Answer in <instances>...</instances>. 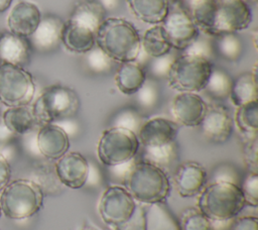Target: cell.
Masks as SVG:
<instances>
[{
  "label": "cell",
  "instance_id": "3957f363",
  "mask_svg": "<svg viewBox=\"0 0 258 230\" xmlns=\"http://www.w3.org/2000/svg\"><path fill=\"white\" fill-rule=\"evenodd\" d=\"M246 206L239 185L213 181L199 194L197 208L212 222H224L237 217Z\"/></svg>",
  "mask_w": 258,
  "mask_h": 230
},
{
  "label": "cell",
  "instance_id": "5bb4252c",
  "mask_svg": "<svg viewBox=\"0 0 258 230\" xmlns=\"http://www.w3.org/2000/svg\"><path fill=\"white\" fill-rule=\"evenodd\" d=\"M89 162L87 158L77 151L63 154L55 160L54 174L58 182L72 190L85 186L89 177Z\"/></svg>",
  "mask_w": 258,
  "mask_h": 230
},
{
  "label": "cell",
  "instance_id": "9a60e30c",
  "mask_svg": "<svg viewBox=\"0 0 258 230\" xmlns=\"http://www.w3.org/2000/svg\"><path fill=\"white\" fill-rule=\"evenodd\" d=\"M208 104L198 93H178L171 102V115L178 125L199 127Z\"/></svg>",
  "mask_w": 258,
  "mask_h": 230
},
{
  "label": "cell",
  "instance_id": "7402d4cb",
  "mask_svg": "<svg viewBox=\"0 0 258 230\" xmlns=\"http://www.w3.org/2000/svg\"><path fill=\"white\" fill-rule=\"evenodd\" d=\"M60 42L69 51L85 54L96 45L95 33L68 20L63 24Z\"/></svg>",
  "mask_w": 258,
  "mask_h": 230
},
{
  "label": "cell",
  "instance_id": "74e56055",
  "mask_svg": "<svg viewBox=\"0 0 258 230\" xmlns=\"http://www.w3.org/2000/svg\"><path fill=\"white\" fill-rule=\"evenodd\" d=\"M246 206H258V172H248L241 186Z\"/></svg>",
  "mask_w": 258,
  "mask_h": 230
},
{
  "label": "cell",
  "instance_id": "e0dca14e",
  "mask_svg": "<svg viewBox=\"0 0 258 230\" xmlns=\"http://www.w3.org/2000/svg\"><path fill=\"white\" fill-rule=\"evenodd\" d=\"M208 181L206 168L199 162L186 161L176 166L173 182L178 195L182 198L198 196Z\"/></svg>",
  "mask_w": 258,
  "mask_h": 230
},
{
  "label": "cell",
  "instance_id": "4316f807",
  "mask_svg": "<svg viewBox=\"0 0 258 230\" xmlns=\"http://www.w3.org/2000/svg\"><path fill=\"white\" fill-rule=\"evenodd\" d=\"M215 55L227 62H237L243 54L244 43L236 33H223L213 36Z\"/></svg>",
  "mask_w": 258,
  "mask_h": 230
},
{
  "label": "cell",
  "instance_id": "1f68e13d",
  "mask_svg": "<svg viewBox=\"0 0 258 230\" xmlns=\"http://www.w3.org/2000/svg\"><path fill=\"white\" fill-rule=\"evenodd\" d=\"M177 142L157 148H142V160L153 163L163 169L171 165L177 158Z\"/></svg>",
  "mask_w": 258,
  "mask_h": 230
},
{
  "label": "cell",
  "instance_id": "8d00e7d4",
  "mask_svg": "<svg viewBox=\"0 0 258 230\" xmlns=\"http://www.w3.org/2000/svg\"><path fill=\"white\" fill-rule=\"evenodd\" d=\"M177 55L169 51L163 55L157 58H151L148 62V71L153 79H160L167 77V74L171 68L172 63Z\"/></svg>",
  "mask_w": 258,
  "mask_h": 230
},
{
  "label": "cell",
  "instance_id": "8fae6325",
  "mask_svg": "<svg viewBox=\"0 0 258 230\" xmlns=\"http://www.w3.org/2000/svg\"><path fill=\"white\" fill-rule=\"evenodd\" d=\"M252 20V12L244 0H216L214 15L208 33L211 36L234 33L246 29Z\"/></svg>",
  "mask_w": 258,
  "mask_h": 230
},
{
  "label": "cell",
  "instance_id": "5b68a950",
  "mask_svg": "<svg viewBox=\"0 0 258 230\" xmlns=\"http://www.w3.org/2000/svg\"><path fill=\"white\" fill-rule=\"evenodd\" d=\"M44 193L39 184L27 179L10 181L0 195L1 212L11 220L32 217L43 206Z\"/></svg>",
  "mask_w": 258,
  "mask_h": 230
},
{
  "label": "cell",
  "instance_id": "d4e9b609",
  "mask_svg": "<svg viewBox=\"0 0 258 230\" xmlns=\"http://www.w3.org/2000/svg\"><path fill=\"white\" fill-rule=\"evenodd\" d=\"M229 98L236 107L258 100L256 65L253 71L245 72L233 79Z\"/></svg>",
  "mask_w": 258,
  "mask_h": 230
},
{
  "label": "cell",
  "instance_id": "f6af8a7d",
  "mask_svg": "<svg viewBox=\"0 0 258 230\" xmlns=\"http://www.w3.org/2000/svg\"><path fill=\"white\" fill-rule=\"evenodd\" d=\"M13 0H0V13H3L5 10H7Z\"/></svg>",
  "mask_w": 258,
  "mask_h": 230
},
{
  "label": "cell",
  "instance_id": "60d3db41",
  "mask_svg": "<svg viewBox=\"0 0 258 230\" xmlns=\"http://www.w3.org/2000/svg\"><path fill=\"white\" fill-rule=\"evenodd\" d=\"M157 93V87L154 83V79H146L136 95L142 105L151 106L156 102Z\"/></svg>",
  "mask_w": 258,
  "mask_h": 230
},
{
  "label": "cell",
  "instance_id": "83f0119b",
  "mask_svg": "<svg viewBox=\"0 0 258 230\" xmlns=\"http://www.w3.org/2000/svg\"><path fill=\"white\" fill-rule=\"evenodd\" d=\"M171 49V45L160 24L152 25L144 32L141 38V50H143L149 59L168 53Z\"/></svg>",
  "mask_w": 258,
  "mask_h": 230
},
{
  "label": "cell",
  "instance_id": "603a6c76",
  "mask_svg": "<svg viewBox=\"0 0 258 230\" xmlns=\"http://www.w3.org/2000/svg\"><path fill=\"white\" fill-rule=\"evenodd\" d=\"M105 9L96 0H82L74 6L69 20L96 33L105 20Z\"/></svg>",
  "mask_w": 258,
  "mask_h": 230
},
{
  "label": "cell",
  "instance_id": "2e32d148",
  "mask_svg": "<svg viewBox=\"0 0 258 230\" xmlns=\"http://www.w3.org/2000/svg\"><path fill=\"white\" fill-rule=\"evenodd\" d=\"M36 146L43 157L55 161L69 151L70 137L66 129L56 123L45 124L39 126Z\"/></svg>",
  "mask_w": 258,
  "mask_h": 230
},
{
  "label": "cell",
  "instance_id": "7dc6e473",
  "mask_svg": "<svg viewBox=\"0 0 258 230\" xmlns=\"http://www.w3.org/2000/svg\"><path fill=\"white\" fill-rule=\"evenodd\" d=\"M179 2H181L186 8H187V10H188V6L190 5V3L192 2V0H178Z\"/></svg>",
  "mask_w": 258,
  "mask_h": 230
},
{
  "label": "cell",
  "instance_id": "8992f818",
  "mask_svg": "<svg viewBox=\"0 0 258 230\" xmlns=\"http://www.w3.org/2000/svg\"><path fill=\"white\" fill-rule=\"evenodd\" d=\"M214 65L211 61L181 53L171 65L166 80L168 86L178 93H199L204 90Z\"/></svg>",
  "mask_w": 258,
  "mask_h": 230
},
{
  "label": "cell",
  "instance_id": "bcb514c9",
  "mask_svg": "<svg viewBox=\"0 0 258 230\" xmlns=\"http://www.w3.org/2000/svg\"><path fill=\"white\" fill-rule=\"evenodd\" d=\"M79 230H99V229L90 225V224H84Z\"/></svg>",
  "mask_w": 258,
  "mask_h": 230
},
{
  "label": "cell",
  "instance_id": "52a82bcc",
  "mask_svg": "<svg viewBox=\"0 0 258 230\" xmlns=\"http://www.w3.org/2000/svg\"><path fill=\"white\" fill-rule=\"evenodd\" d=\"M140 148L137 134L127 128L111 126L105 129L97 144L100 162L107 166L125 164L135 158Z\"/></svg>",
  "mask_w": 258,
  "mask_h": 230
},
{
  "label": "cell",
  "instance_id": "681fc988",
  "mask_svg": "<svg viewBox=\"0 0 258 230\" xmlns=\"http://www.w3.org/2000/svg\"><path fill=\"white\" fill-rule=\"evenodd\" d=\"M1 214H2V212H1V207H0V217H1Z\"/></svg>",
  "mask_w": 258,
  "mask_h": 230
},
{
  "label": "cell",
  "instance_id": "ba28073f",
  "mask_svg": "<svg viewBox=\"0 0 258 230\" xmlns=\"http://www.w3.org/2000/svg\"><path fill=\"white\" fill-rule=\"evenodd\" d=\"M32 75L23 67L8 63L0 65V103L6 107L29 105L35 95Z\"/></svg>",
  "mask_w": 258,
  "mask_h": 230
},
{
  "label": "cell",
  "instance_id": "30bf717a",
  "mask_svg": "<svg viewBox=\"0 0 258 230\" xmlns=\"http://www.w3.org/2000/svg\"><path fill=\"white\" fill-rule=\"evenodd\" d=\"M138 203L133 199L124 186L111 185L102 193L98 212L101 220L110 228L118 227L131 219Z\"/></svg>",
  "mask_w": 258,
  "mask_h": 230
},
{
  "label": "cell",
  "instance_id": "ee69618b",
  "mask_svg": "<svg viewBox=\"0 0 258 230\" xmlns=\"http://www.w3.org/2000/svg\"><path fill=\"white\" fill-rule=\"evenodd\" d=\"M105 9V11L116 10L121 3V0H96Z\"/></svg>",
  "mask_w": 258,
  "mask_h": 230
},
{
  "label": "cell",
  "instance_id": "484cf974",
  "mask_svg": "<svg viewBox=\"0 0 258 230\" xmlns=\"http://www.w3.org/2000/svg\"><path fill=\"white\" fill-rule=\"evenodd\" d=\"M2 121L9 132L20 135L28 133L37 125L29 105L8 107L2 114Z\"/></svg>",
  "mask_w": 258,
  "mask_h": 230
},
{
  "label": "cell",
  "instance_id": "6da1fadb",
  "mask_svg": "<svg viewBox=\"0 0 258 230\" xmlns=\"http://www.w3.org/2000/svg\"><path fill=\"white\" fill-rule=\"evenodd\" d=\"M96 45L117 63L136 61L141 51V37L128 20L108 17L95 33Z\"/></svg>",
  "mask_w": 258,
  "mask_h": 230
},
{
  "label": "cell",
  "instance_id": "7c38bea8",
  "mask_svg": "<svg viewBox=\"0 0 258 230\" xmlns=\"http://www.w3.org/2000/svg\"><path fill=\"white\" fill-rule=\"evenodd\" d=\"M199 127L209 141L222 144L227 142L233 133L234 119L227 106L221 102H215L208 104Z\"/></svg>",
  "mask_w": 258,
  "mask_h": 230
},
{
  "label": "cell",
  "instance_id": "cb8c5ba5",
  "mask_svg": "<svg viewBox=\"0 0 258 230\" xmlns=\"http://www.w3.org/2000/svg\"><path fill=\"white\" fill-rule=\"evenodd\" d=\"M132 14L144 23L160 24L165 17L169 0H126Z\"/></svg>",
  "mask_w": 258,
  "mask_h": 230
},
{
  "label": "cell",
  "instance_id": "277c9868",
  "mask_svg": "<svg viewBox=\"0 0 258 230\" xmlns=\"http://www.w3.org/2000/svg\"><path fill=\"white\" fill-rule=\"evenodd\" d=\"M81 106L76 91L63 85L46 87L31 105L37 126L74 118Z\"/></svg>",
  "mask_w": 258,
  "mask_h": 230
},
{
  "label": "cell",
  "instance_id": "d6a6232c",
  "mask_svg": "<svg viewBox=\"0 0 258 230\" xmlns=\"http://www.w3.org/2000/svg\"><path fill=\"white\" fill-rule=\"evenodd\" d=\"M177 223L180 230H215L213 222L197 207L182 211Z\"/></svg>",
  "mask_w": 258,
  "mask_h": 230
},
{
  "label": "cell",
  "instance_id": "f546056e",
  "mask_svg": "<svg viewBox=\"0 0 258 230\" xmlns=\"http://www.w3.org/2000/svg\"><path fill=\"white\" fill-rule=\"evenodd\" d=\"M234 124L241 136L257 135L258 133V100L237 107Z\"/></svg>",
  "mask_w": 258,
  "mask_h": 230
},
{
  "label": "cell",
  "instance_id": "4fadbf2b",
  "mask_svg": "<svg viewBox=\"0 0 258 230\" xmlns=\"http://www.w3.org/2000/svg\"><path fill=\"white\" fill-rule=\"evenodd\" d=\"M178 128L173 120L153 117L144 121L136 134L142 148H157L175 142Z\"/></svg>",
  "mask_w": 258,
  "mask_h": 230
},
{
  "label": "cell",
  "instance_id": "e575fe53",
  "mask_svg": "<svg viewBox=\"0 0 258 230\" xmlns=\"http://www.w3.org/2000/svg\"><path fill=\"white\" fill-rule=\"evenodd\" d=\"M181 53L191 54L211 61V59L215 55L213 36L200 31L195 40L183 51H181Z\"/></svg>",
  "mask_w": 258,
  "mask_h": 230
},
{
  "label": "cell",
  "instance_id": "ab89813d",
  "mask_svg": "<svg viewBox=\"0 0 258 230\" xmlns=\"http://www.w3.org/2000/svg\"><path fill=\"white\" fill-rule=\"evenodd\" d=\"M110 230H146V209L144 206L138 205L129 221Z\"/></svg>",
  "mask_w": 258,
  "mask_h": 230
},
{
  "label": "cell",
  "instance_id": "d590c367",
  "mask_svg": "<svg viewBox=\"0 0 258 230\" xmlns=\"http://www.w3.org/2000/svg\"><path fill=\"white\" fill-rule=\"evenodd\" d=\"M85 62L91 71L99 74L111 71L114 63V61L97 45L85 53Z\"/></svg>",
  "mask_w": 258,
  "mask_h": 230
},
{
  "label": "cell",
  "instance_id": "836d02e7",
  "mask_svg": "<svg viewBox=\"0 0 258 230\" xmlns=\"http://www.w3.org/2000/svg\"><path fill=\"white\" fill-rule=\"evenodd\" d=\"M258 135L242 136V158L248 172H258Z\"/></svg>",
  "mask_w": 258,
  "mask_h": 230
},
{
  "label": "cell",
  "instance_id": "f35d334b",
  "mask_svg": "<svg viewBox=\"0 0 258 230\" xmlns=\"http://www.w3.org/2000/svg\"><path fill=\"white\" fill-rule=\"evenodd\" d=\"M143 122L141 121V117L138 114L137 111L134 109L128 108L125 110H122L115 118V121L112 126H120L127 129H130L137 133L140 125Z\"/></svg>",
  "mask_w": 258,
  "mask_h": 230
},
{
  "label": "cell",
  "instance_id": "f1b7e54d",
  "mask_svg": "<svg viewBox=\"0 0 258 230\" xmlns=\"http://www.w3.org/2000/svg\"><path fill=\"white\" fill-rule=\"evenodd\" d=\"M233 78L222 68L213 67L209 80L204 88V92L216 102H222L229 98Z\"/></svg>",
  "mask_w": 258,
  "mask_h": 230
},
{
  "label": "cell",
  "instance_id": "44dd1931",
  "mask_svg": "<svg viewBox=\"0 0 258 230\" xmlns=\"http://www.w3.org/2000/svg\"><path fill=\"white\" fill-rule=\"evenodd\" d=\"M146 79V70L137 61L120 63L114 77L118 90L127 96L135 95Z\"/></svg>",
  "mask_w": 258,
  "mask_h": 230
},
{
  "label": "cell",
  "instance_id": "c3c4849f",
  "mask_svg": "<svg viewBox=\"0 0 258 230\" xmlns=\"http://www.w3.org/2000/svg\"><path fill=\"white\" fill-rule=\"evenodd\" d=\"M245 2H248V1H255V0H244Z\"/></svg>",
  "mask_w": 258,
  "mask_h": 230
},
{
  "label": "cell",
  "instance_id": "ffe728a7",
  "mask_svg": "<svg viewBox=\"0 0 258 230\" xmlns=\"http://www.w3.org/2000/svg\"><path fill=\"white\" fill-rule=\"evenodd\" d=\"M31 47L27 37L10 31L0 35V60L2 63L23 67L29 62Z\"/></svg>",
  "mask_w": 258,
  "mask_h": 230
},
{
  "label": "cell",
  "instance_id": "7bdbcfd3",
  "mask_svg": "<svg viewBox=\"0 0 258 230\" xmlns=\"http://www.w3.org/2000/svg\"><path fill=\"white\" fill-rule=\"evenodd\" d=\"M11 167L6 157L0 153V191L10 182Z\"/></svg>",
  "mask_w": 258,
  "mask_h": 230
},
{
  "label": "cell",
  "instance_id": "7a4b0ae2",
  "mask_svg": "<svg viewBox=\"0 0 258 230\" xmlns=\"http://www.w3.org/2000/svg\"><path fill=\"white\" fill-rule=\"evenodd\" d=\"M124 187L137 203L148 206L165 203L171 191L165 169L142 159L126 172Z\"/></svg>",
  "mask_w": 258,
  "mask_h": 230
},
{
  "label": "cell",
  "instance_id": "ac0fdd59",
  "mask_svg": "<svg viewBox=\"0 0 258 230\" xmlns=\"http://www.w3.org/2000/svg\"><path fill=\"white\" fill-rule=\"evenodd\" d=\"M42 15L36 4L30 1H19L10 10L7 17V26L9 31L29 37L38 26Z\"/></svg>",
  "mask_w": 258,
  "mask_h": 230
},
{
  "label": "cell",
  "instance_id": "b9f144b4",
  "mask_svg": "<svg viewBox=\"0 0 258 230\" xmlns=\"http://www.w3.org/2000/svg\"><path fill=\"white\" fill-rule=\"evenodd\" d=\"M229 230H258V219L255 216H242L237 218Z\"/></svg>",
  "mask_w": 258,
  "mask_h": 230
},
{
  "label": "cell",
  "instance_id": "4dcf8cb0",
  "mask_svg": "<svg viewBox=\"0 0 258 230\" xmlns=\"http://www.w3.org/2000/svg\"><path fill=\"white\" fill-rule=\"evenodd\" d=\"M146 230H180L176 219L164 203L146 209Z\"/></svg>",
  "mask_w": 258,
  "mask_h": 230
},
{
  "label": "cell",
  "instance_id": "d6986e66",
  "mask_svg": "<svg viewBox=\"0 0 258 230\" xmlns=\"http://www.w3.org/2000/svg\"><path fill=\"white\" fill-rule=\"evenodd\" d=\"M63 24L64 22L54 14L42 16L35 31L29 36L31 46L40 51L54 49L60 43Z\"/></svg>",
  "mask_w": 258,
  "mask_h": 230
},
{
  "label": "cell",
  "instance_id": "9c48e42d",
  "mask_svg": "<svg viewBox=\"0 0 258 230\" xmlns=\"http://www.w3.org/2000/svg\"><path fill=\"white\" fill-rule=\"evenodd\" d=\"M160 25L171 48L179 51H183L200 33L189 11L178 0H169L167 13Z\"/></svg>",
  "mask_w": 258,
  "mask_h": 230
}]
</instances>
